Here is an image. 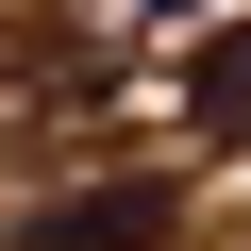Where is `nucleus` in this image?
I'll return each mask as SVG.
<instances>
[{
    "label": "nucleus",
    "mask_w": 251,
    "mask_h": 251,
    "mask_svg": "<svg viewBox=\"0 0 251 251\" xmlns=\"http://www.w3.org/2000/svg\"><path fill=\"white\" fill-rule=\"evenodd\" d=\"M17 251H168V201H151V184H100V201L17 218Z\"/></svg>",
    "instance_id": "nucleus-1"
},
{
    "label": "nucleus",
    "mask_w": 251,
    "mask_h": 251,
    "mask_svg": "<svg viewBox=\"0 0 251 251\" xmlns=\"http://www.w3.org/2000/svg\"><path fill=\"white\" fill-rule=\"evenodd\" d=\"M184 117H201V134H251V17H234L201 67H184Z\"/></svg>",
    "instance_id": "nucleus-2"
}]
</instances>
